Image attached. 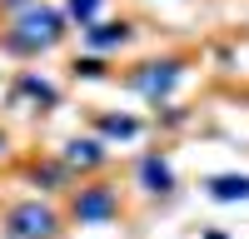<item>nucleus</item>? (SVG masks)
<instances>
[{"label":"nucleus","instance_id":"nucleus-1","mask_svg":"<svg viewBox=\"0 0 249 239\" xmlns=\"http://www.w3.org/2000/svg\"><path fill=\"white\" fill-rule=\"evenodd\" d=\"M55 35H60V15L55 10H20V25H15V35H10V50H20V55H30V50H45V45H55Z\"/></svg>","mask_w":249,"mask_h":239},{"label":"nucleus","instance_id":"nucleus-2","mask_svg":"<svg viewBox=\"0 0 249 239\" xmlns=\"http://www.w3.org/2000/svg\"><path fill=\"white\" fill-rule=\"evenodd\" d=\"M5 229H10L15 239H50V234H55V214H50L45 205H20V209H10Z\"/></svg>","mask_w":249,"mask_h":239},{"label":"nucleus","instance_id":"nucleus-3","mask_svg":"<svg viewBox=\"0 0 249 239\" xmlns=\"http://www.w3.org/2000/svg\"><path fill=\"white\" fill-rule=\"evenodd\" d=\"M75 214L85 219V224H105V219L115 214V199H110V189H85L75 199Z\"/></svg>","mask_w":249,"mask_h":239},{"label":"nucleus","instance_id":"nucleus-4","mask_svg":"<svg viewBox=\"0 0 249 239\" xmlns=\"http://www.w3.org/2000/svg\"><path fill=\"white\" fill-rule=\"evenodd\" d=\"M175 75H179L175 60H164V65H150V70L140 75V90H144V95H164V90L175 85Z\"/></svg>","mask_w":249,"mask_h":239},{"label":"nucleus","instance_id":"nucleus-5","mask_svg":"<svg viewBox=\"0 0 249 239\" xmlns=\"http://www.w3.org/2000/svg\"><path fill=\"white\" fill-rule=\"evenodd\" d=\"M124 35H130L124 25H100V30H90V50H115Z\"/></svg>","mask_w":249,"mask_h":239},{"label":"nucleus","instance_id":"nucleus-6","mask_svg":"<svg viewBox=\"0 0 249 239\" xmlns=\"http://www.w3.org/2000/svg\"><path fill=\"white\" fill-rule=\"evenodd\" d=\"M219 199H249V179H239V174H224V179H214L210 185Z\"/></svg>","mask_w":249,"mask_h":239},{"label":"nucleus","instance_id":"nucleus-7","mask_svg":"<svg viewBox=\"0 0 249 239\" xmlns=\"http://www.w3.org/2000/svg\"><path fill=\"white\" fill-rule=\"evenodd\" d=\"M140 179H144V185H150V189H170V170H164L160 159H144V170H140Z\"/></svg>","mask_w":249,"mask_h":239},{"label":"nucleus","instance_id":"nucleus-8","mask_svg":"<svg viewBox=\"0 0 249 239\" xmlns=\"http://www.w3.org/2000/svg\"><path fill=\"white\" fill-rule=\"evenodd\" d=\"M100 130H105V135H120V139H130V135H135V120H130V115H105V120H100Z\"/></svg>","mask_w":249,"mask_h":239},{"label":"nucleus","instance_id":"nucleus-9","mask_svg":"<svg viewBox=\"0 0 249 239\" xmlns=\"http://www.w3.org/2000/svg\"><path fill=\"white\" fill-rule=\"evenodd\" d=\"M95 10H100V0H70V15H75V20H85V25L95 20Z\"/></svg>","mask_w":249,"mask_h":239},{"label":"nucleus","instance_id":"nucleus-10","mask_svg":"<svg viewBox=\"0 0 249 239\" xmlns=\"http://www.w3.org/2000/svg\"><path fill=\"white\" fill-rule=\"evenodd\" d=\"M95 145H70V159H75V165H95Z\"/></svg>","mask_w":249,"mask_h":239},{"label":"nucleus","instance_id":"nucleus-11","mask_svg":"<svg viewBox=\"0 0 249 239\" xmlns=\"http://www.w3.org/2000/svg\"><path fill=\"white\" fill-rule=\"evenodd\" d=\"M10 5H25V0H10Z\"/></svg>","mask_w":249,"mask_h":239}]
</instances>
